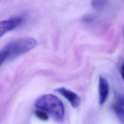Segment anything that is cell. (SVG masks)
I'll list each match as a JSON object with an SVG mask.
<instances>
[{
    "label": "cell",
    "mask_w": 124,
    "mask_h": 124,
    "mask_svg": "<svg viewBox=\"0 0 124 124\" xmlns=\"http://www.w3.org/2000/svg\"><path fill=\"white\" fill-rule=\"evenodd\" d=\"M96 19V16L92 14H87L83 16L81 18L82 21L86 24H90L93 22Z\"/></svg>",
    "instance_id": "obj_8"
},
{
    "label": "cell",
    "mask_w": 124,
    "mask_h": 124,
    "mask_svg": "<svg viewBox=\"0 0 124 124\" xmlns=\"http://www.w3.org/2000/svg\"><path fill=\"white\" fill-rule=\"evenodd\" d=\"M36 108L48 113L57 121L62 120L64 115V107L56 96L47 94L39 97L35 102Z\"/></svg>",
    "instance_id": "obj_1"
},
{
    "label": "cell",
    "mask_w": 124,
    "mask_h": 124,
    "mask_svg": "<svg viewBox=\"0 0 124 124\" xmlns=\"http://www.w3.org/2000/svg\"><path fill=\"white\" fill-rule=\"evenodd\" d=\"M121 72L122 78L124 81V62L122 63L121 67Z\"/></svg>",
    "instance_id": "obj_11"
},
{
    "label": "cell",
    "mask_w": 124,
    "mask_h": 124,
    "mask_svg": "<svg viewBox=\"0 0 124 124\" xmlns=\"http://www.w3.org/2000/svg\"><path fill=\"white\" fill-rule=\"evenodd\" d=\"M123 32H124V29H123Z\"/></svg>",
    "instance_id": "obj_12"
},
{
    "label": "cell",
    "mask_w": 124,
    "mask_h": 124,
    "mask_svg": "<svg viewBox=\"0 0 124 124\" xmlns=\"http://www.w3.org/2000/svg\"><path fill=\"white\" fill-rule=\"evenodd\" d=\"M36 116L39 119L43 120H47L48 119L47 114L44 111L41 110H37L35 112Z\"/></svg>",
    "instance_id": "obj_10"
},
{
    "label": "cell",
    "mask_w": 124,
    "mask_h": 124,
    "mask_svg": "<svg viewBox=\"0 0 124 124\" xmlns=\"http://www.w3.org/2000/svg\"><path fill=\"white\" fill-rule=\"evenodd\" d=\"M23 20L22 17H16L0 21V37L19 26L22 23Z\"/></svg>",
    "instance_id": "obj_3"
},
{
    "label": "cell",
    "mask_w": 124,
    "mask_h": 124,
    "mask_svg": "<svg viewBox=\"0 0 124 124\" xmlns=\"http://www.w3.org/2000/svg\"><path fill=\"white\" fill-rule=\"evenodd\" d=\"M36 43V41L32 38L15 40L7 44L0 52L4 56L5 59L15 58L33 48Z\"/></svg>",
    "instance_id": "obj_2"
},
{
    "label": "cell",
    "mask_w": 124,
    "mask_h": 124,
    "mask_svg": "<svg viewBox=\"0 0 124 124\" xmlns=\"http://www.w3.org/2000/svg\"><path fill=\"white\" fill-rule=\"evenodd\" d=\"M112 108L114 112L120 118L124 119V108L118 104H113Z\"/></svg>",
    "instance_id": "obj_7"
},
{
    "label": "cell",
    "mask_w": 124,
    "mask_h": 124,
    "mask_svg": "<svg viewBox=\"0 0 124 124\" xmlns=\"http://www.w3.org/2000/svg\"><path fill=\"white\" fill-rule=\"evenodd\" d=\"M91 6L94 10L98 11H103L108 4V1L103 0H94L91 1Z\"/></svg>",
    "instance_id": "obj_6"
},
{
    "label": "cell",
    "mask_w": 124,
    "mask_h": 124,
    "mask_svg": "<svg viewBox=\"0 0 124 124\" xmlns=\"http://www.w3.org/2000/svg\"><path fill=\"white\" fill-rule=\"evenodd\" d=\"M56 91L64 97L73 108H77L79 105L80 101V98L77 93L73 91L64 87L57 88Z\"/></svg>",
    "instance_id": "obj_4"
},
{
    "label": "cell",
    "mask_w": 124,
    "mask_h": 124,
    "mask_svg": "<svg viewBox=\"0 0 124 124\" xmlns=\"http://www.w3.org/2000/svg\"><path fill=\"white\" fill-rule=\"evenodd\" d=\"M115 96L117 101V104L122 107H124V93L116 92Z\"/></svg>",
    "instance_id": "obj_9"
},
{
    "label": "cell",
    "mask_w": 124,
    "mask_h": 124,
    "mask_svg": "<svg viewBox=\"0 0 124 124\" xmlns=\"http://www.w3.org/2000/svg\"><path fill=\"white\" fill-rule=\"evenodd\" d=\"M109 93V85L107 80L102 76L99 79V102L103 105L106 101Z\"/></svg>",
    "instance_id": "obj_5"
}]
</instances>
